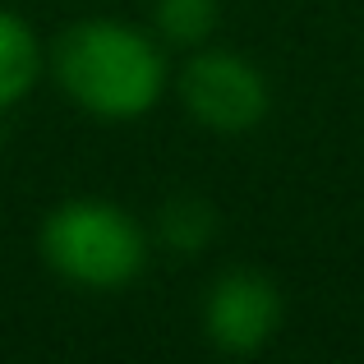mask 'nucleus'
<instances>
[{
	"instance_id": "2",
	"label": "nucleus",
	"mask_w": 364,
	"mask_h": 364,
	"mask_svg": "<svg viewBox=\"0 0 364 364\" xmlns=\"http://www.w3.org/2000/svg\"><path fill=\"white\" fill-rule=\"evenodd\" d=\"M42 263L74 291L111 295L139 282L152 254V235L129 208L97 194L55 203L37 226Z\"/></svg>"
},
{
	"instance_id": "3",
	"label": "nucleus",
	"mask_w": 364,
	"mask_h": 364,
	"mask_svg": "<svg viewBox=\"0 0 364 364\" xmlns=\"http://www.w3.org/2000/svg\"><path fill=\"white\" fill-rule=\"evenodd\" d=\"M185 116L208 134H249L272 111L267 74L231 46H194L171 79Z\"/></svg>"
},
{
	"instance_id": "7",
	"label": "nucleus",
	"mask_w": 364,
	"mask_h": 364,
	"mask_svg": "<svg viewBox=\"0 0 364 364\" xmlns=\"http://www.w3.org/2000/svg\"><path fill=\"white\" fill-rule=\"evenodd\" d=\"M222 23V0H152L148 28L157 33L161 46H176V51H194L208 46Z\"/></svg>"
},
{
	"instance_id": "6",
	"label": "nucleus",
	"mask_w": 364,
	"mask_h": 364,
	"mask_svg": "<svg viewBox=\"0 0 364 364\" xmlns=\"http://www.w3.org/2000/svg\"><path fill=\"white\" fill-rule=\"evenodd\" d=\"M217 208L208 203L203 194H171L166 203L157 208V222H152V235H157L161 249L189 258V254H203L208 245L217 240Z\"/></svg>"
},
{
	"instance_id": "1",
	"label": "nucleus",
	"mask_w": 364,
	"mask_h": 364,
	"mask_svg": "<svg viewBox=\"0 0 364 364\" xmlns=\"http://www.w3.org/2000/svg\"><path fill=\"white\" fill-rule=\"evenodd\" d=\"M55 88L102 124H129L157 111L171 88L166 46L157 33L129 18L92 14L60 28L46 51Z\"/></svg>"
},
{
	"instance_id": "5",
	"label": "nucleus",
	"mask_w": 364,
	"mask_h": 364,
	"mask_svg": "<svg viewBox=\"0 0 364 364\" xmlns=\"http://www.w3.org/2000/svg\"><path fill=\"white\" fill-rule=\"evenodd\" d=\"M42 70H46V51L37 28L23 14L0 5V116L37 88Z\"/></svg>"
},
{
	"instance_id": "4",
	"label": "nucleus",
	"mask_w": 364,
	"mask_h": 364,
	"mask_svg": "<svg viewBox=\"0 0 364 364\" xmlns=\"http://www.w3.org/2000/svg\"><path fill=\"white\" fill-rule=\"evenodd\" d=\"M282 286L258 267H226L203 295V337L222 355H258L282 328Z\"/></svg>"
}]
</instances>
